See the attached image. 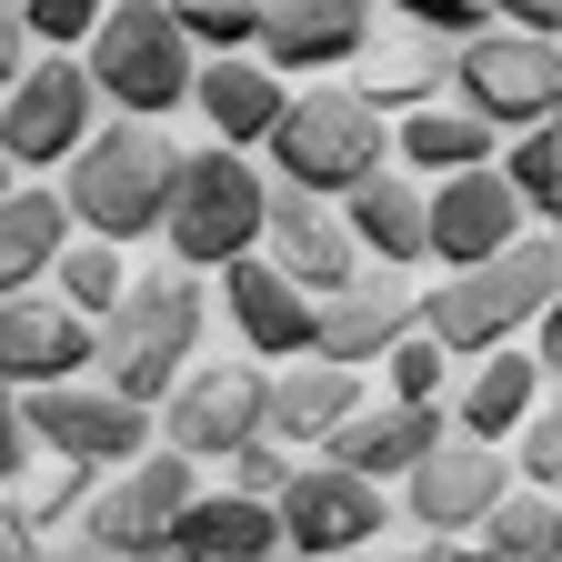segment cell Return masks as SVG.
<instances>
[{"label": "cell", "instance_id": "1", "mask_svg": "<svg viewBox=\"0 0 562 562\" xmlns=\"http://www.w3.org/2000/svg\"><path fill=\"white\" fill-rule=\"evenodd\" d=\"M171 191H181V151L161 140V121H101L81 140V161H60V201L91 241H161L171 222Z\"/></svg>", "mask_w": 562, "mask_h": 562}, {"label": "cell", "instance_id": "2", "mask_svg": "<svg viewBox=\"0 0 562 562\" xmlns=\"http://www.w3.org/2000/svg\"><path fill=\"white\" fill-rule=\"evenodd\" d=\"M552 281H562V241H552V232H522L513 251H492V261H472V271H442L432 302H422V331L482 362V351H503L513 331L542 322Z\"/></svg>", "mask_w": 562, "mask_h": 562}, {"label": "cell", "instance_id": "3", "mask_svg": "<svg viewBox=\"0 0 562 562\" xmlns=\"http://www.w3.org/2000/svg\"><path fill=\"white\" fill-rule=\"evenodd\" d=\"M81 70H91L101 111H121V121H161V111L191 101L201 50H191V31H181L171 0H111V21L81 41Z\"/></svg>", "mask_w": 562, "mask_h": 562}, {"label": "cell", "instance_id": "4", "mask_svg": "<svg viewBox=\"0 0 562 562\" xmlns=\"http://www.w3.org/2000/svg\"><path fill=\"white\" fill-rule=\"evenodd\" d=\"M191 362H201V271L171 261V271H151V281H131L121 312L101 322V382L161 412V392H171Z\"/></svg>", "mask_w": 562, "mask_h": 562}, {"label": "cell", "instance_id": "5", "mask_svg": "<svg viewBox=\"0 0 562 562\" xmlns=\"http://www.w3.org/2000/svg\"><path fill=\"white\" fill-rule=\"evenodd\" d=\"M261 222H271V181L241 161V151H181V191H171V222H161V251L181 271H232L261 251Z\"/></svg>", "mask_w": 562, "mask_h": 562}, {"label": "cell", "instance_id": "6", "mask_svg": "<svg viewBox=\"0 0 562 562\" xmlns=\"http://www.w3.org/2000/svg\"><path fill=\"white\" fill-rule=\"evenodd\" d=\"M372 171H392V121L362 91H292V111H281V131H271V181L351 201Z\"/></svg>", "mask_w": 562, "mask_h": 562}, {"label": "cell", "instance_id": "7", "mask_svg": "<svg viewBox=\"0 0 562 562\" xmlns=\"http://www.w3.org/2000/svg\"><path fill=\"white\" fill-rule=\"evenodd\" d=\"M452 101L482 111L503 140H513V131H542V121H562V50L492 21V31H472V41H452Z\"/></svg>", "mask_w": 562, "mask_h": 562}, {"label": "cell", "instance_id": "8", "mask_svg": "<svg viewBox=\"0 0 562 562\" xmlns=\"http://www.w3.org/2000/svg\"><path fill=\"white\" fill-rule=\"evenodd\" d=\"M271 432V372L261 362H191L161 392V442L191 462H232Z\"/></svg>", "mask_w": 562, "mask_h": 562}, {"label": "cell", "instance_id": "9", "mask_svg": "<svg viewBox=\"0 0 562 562\" xmlns=\"http://www.w3.org/2000/svg\"><path fill=\"white\" fill-rule=\"evenodd\" d=\"M21 422H31V442L41 452H70V462H91V472H121L161 442V412L151 402H131L111 382H50V392H21Z\"/></svg>", "mask_w": 562, "mask_h": 562}, {"label": "cell", "instance_id": "10", "mask_svg": "<svg viewBox=\"0 0 562 562\" xmlns=\"http://www.w3.org/2000/svg\"><path fill=\"white\" fill-rule=\"evenodd\" d=\"M101 131V91L70 50H41L11 91H0V151L21 171H50V161H81V140Z\"/></svg>", "mask_w": 562, "mask_h": 562}, {"label": "cell", "instance_id": "11", "mask_svg": "<svg viewBox=\"0 0 562 562\" xmlns=\"http://www.w3.org/2000/svg\"><path fill=\"white\" fill-rule=\"evenodd\" d=\"M191 503H201V462H191V452H171V442H151L140 462L101 472L91 513H81V542H91V552H140V542H171V532L191 522Z\"/></svg>", "mask_w": 562, "mask_h": 562}, {"label": "cell", "instance_id": "12", "mask_svg": "<svg viewBox=\"0 0 562 562\" xmlns=\"http://www.w3.org/2000/svg\"><path fill=\"white\" fill-rule=\"evenodd\" d=\"M513 482H522V472H513V452H503V442L442 432L432 452H422V462L402 472V513H412V532L462 542V532H482V522H492V503H503Z\"/></svg>", "mask_w": 562, "mask_h": 562}, {"label": "cell", "instance_id": "13", "mask_svg": "<svg viewBox=\"0 0 562 562\" xmlns=\"http://www.w3.org/2000/svg\"><path fill=\"white\" fill-rule=\"evenodd\" d=\"M392 522V492L341 472V462H302L292 492H281V542L312 552V562H341V552H372Z\"/></svg>", "mask_w": 562, "mask_h": 562}, {"label": "cell", "instance_id": "14", "mask_svg": "<svg viewBox=\"0 0 562 562\" xmlns=\"http://www.w3.org/2000/svg\"><path fill=\"white\" fill-rule=\"evenodd\" d=\"M101 372V322L70 312L60 292H11L0 302V382L11 392H50V382H81Z\"/></svg>", "mask_w": 562, "mask_h": 562}, {"label": "cell", "instance_id": "15", "mask_svg": "<svg viewBox=\"0 0 562 562\" xmlns=\"http://www.w3.org/2000/svg\"><path fill=\"white\" fill-rule=\"evenodd\" d=\"M422 331V292H412V271H392V261H362V271H351L341 281V292L322 302V362H351V372H362V362H392V351Z\"/></svg>", "mask_w": 562, "mask_h": 562}, {"label": "cell", "instance_id": "16", "mask_svg": "<svg viewBox=\"0 0 562 562\" xmlns=\"http://www.w3.org/2000/svg\"><path fill=\"white\" fill-rule=\"evenodd\" d=\"M222 322L241 331V351H251V362H271V372L302 362V351L322 341V302H312L271 251H251V261L222 271Z\"/></svg>", "mask_w": 562, "mask_h": 562}, {"label": "cell", "instance_id": "17", "mask_svg": "<svg viewBox=\"0 0 562 562\" xmlns=\"http://www.w3.org/2000/svg\"><path fill=\"white\" fill-rule=\"evenodd\" d=\"M261 251L302 281L312 302H331L351 271H362V241H351V211L302 191V181H271V222H261Z\"/></svg>", "mask_w": 562, "mask_h": 562}, {"label": "cell", "instance_id": "18", "mask_svg": "<svg viewBox=\"0 0 562 562\" xmlns=\"http://www.w3.org/2000/svg\"><path fill=\"white\" fill-rule=\"evenodd\" d=\"M522 232H532V201L503 181V161L432 181V261H442V271H472V261H492V251H513Z\"/></svg>", "mask_w": 562, "mask_h": 562}, {"label": "cell", "instance_id": "19", "mask_svg": "<svg viewBox=\"0 0 562 562\" xmlns=\"http://www.w3.org/2000/svg\"><path fill=\"white\" fill-rule=\"evenodd\" d=\"M191 101H201V121H211L222 151H271L281 111H292V70H271L261 50H222V60H201Z\"/></svg>", "mask_w": 562, "mask_h": 562}, {"label": "cell", "instance_id": "20", "mask_svg": "<svg viewBox=\"0 0 562 562\" xmlns=\"http://www.w3.org/2000/svg\"><path fill=\"white\" fill-rule=\"evenodd\" d=\"M372 50V0H261V60L312 81V70H351Z\"/></svg>", "mask_w": 562, "mask_h": 562}, {"label": "cell", "instance_id": "21", "mask_svg": "<svg viewBox=\"0 0 562 562\" xmlns=\"http://www.w3.org/2000/svg\"><path fill=\"white\" fill-rule=\"evenodd\" d=\"M442 412H452V402H392V392H382V402H362V412L331 432V462H341V472H362V482H402L422 452L452 432Z\"/></svg>", "mask_w": 562, "mask_h": 562}, {"label": "cell", "instance_id": "22", "mask_svg": "<svg viewBox=\"0 0 562 562\" xmlns=\"http://www.w3.org/2000/svg\"><path fill=\"white\" fill-rule=\"evenodd\" d=\"M362 412V372L351 362H322V351H302V362L271 372V442L292 452H331V432Z\"/></svg>", "mask_w": 562, "mask_h": 562}, {"label": "cell", "instance_id": "23", "mask_svg": "<svg viewBox=\"0 0 562 562\" xmlns=\"http://www.w3.org/2000/svg\"><path fill=\"white\" fill-rule=\"evenodd\" d=\"M552 392V372H542V351H482L472 362V382L452 392V432H472V442H513L522 422H532V402Z\"/></svg>", "mask_w": 562, "mask_h": 562}, {"label": "cell", "instance_id": "24", "mask_svg": "<svg viewBox=\"0 0 562 562\" xmlns=\"http://www.w3.org/2000/svg\"><path fill=\"white\" fill-rule=\"evenodd\" d=\"M341 211H351V241H362L372 261H392V271L432 261V181H412V171H372Z\"/></svg>", "mask_w": 562, "mask_h": 562}, {"label": "cell", "instance_id": "25", "mask_svg": "<svg viewBox=\"0 0 562 562\" xmlns=\"http://www.w3.org/2000/svg\"><path fill=\"white\" fill-rule=\"evenodd\" d=\"M392 161H402L412 181H452V171L503 161V131H492L482 111H462V101H432V111L392 121Z\"/></svg>", "mask_w": 562, "mask_h": 562}, {"label": "cell", "instance_id": "26", "mask_svg": "<svg viewBox=\"0 0 562 562\" xmlns=\"http://www.w3.org/2000/svg\"><path fill=\"white\" fill-rule=\"evenodd\" d=\"M70 232H81V222H70V201L41 191V181L0 201V302H11V292H41V271L70 251Z\"/></svg>", "mask_w": 562, "mask_h": 562}, {"label": "cell", "instance_id": "27", "mask_svg": "<svg viewBox=\"0 0 562 562\" xmlns=\"http://www.w3.org/2000/svg\"><path fill=\"white\" fill-rule=\"evenodd\" d=\"M191 552L201 562H271L281 552V503H271V492H201V503H191Z\"/></svg>", "mask_w": 562, "mask_h": 562}, {"label": "cell", "instance_id": "28", "mask_svg": "<svg viewBox=\"0 0 562 562\" xmlns=\"http://www.w3.org/2000/svg\"><path fill=\"white\" fill-rule=\"evenodd\" d=\"M452 41H422V50H362V60H351V70H362V81H351V91H362L382 121H412V111H432L442 91H452V60H442Z\"/></svg>", "mask_w": 562, "mask_h": 562}, {"label": "cell", "instance_id": "29", "mask_svg": "<svg viewBox=\"0 0 562 562\" xmlns=\"http://www.w3.org/2000/svg\"><path fill=\"white\" fill-rule=\"evenodd\" d=\"M562 542H552V492H532V482H513L503 503H492V522L472 532V562H552Z\"/></svg>", "mask_w": 562, "mask_h": 562}, {"label": "cell", "instance_id": "30", "mask_svg": "<svg viewBox=\"0 0 562 562\" xmlns=\"http://www.w3.org/2000/svg\"><path fill=\"white\" fill-rule=\"evenodd\" d=\"M50 292H60L70 312L111 322V312H121V292H131V261H121V241H70V251L50 261Z\"/></svg>", "mask_w": 562, "mask_h": 562}, {"label": "cell", "instance_id": "31", "mask_svg": "<svg viewBox=\"0 0 562 562\" xmlns=\"http://www.w3.org/2000/svg\"><path fill=\"white\" fill-rule=\"evenodd\" d=\"M91 492H101V472H91V462L41 452V472L21 482V522H31V532H60V522H81V513H91Z\"/></svg>", "mask_w": 562, "mask_h": 562}, {"label": "cell", "instance_id": "32", "mask_svg": "<svg viewBox=\"0 0 562 562\" xmlns=\"http://www.w3.org/2000/svg\"><path fill=\"white\" fill-rule=\"evenodd\" d=\"M503 181L532 201V222H542V201L562 191V121H542V131H513V140H503Z\"/></svg>", "mask_w": 562, "mask_h": 562}, {"label": "cell", "instance_id": "33", "mask_svg": "<svg viewBox=\"0 0 562 562\" xmlns=\"http://www.w3.org/2000/svg\"><path fill=\"white\" fill-rule=\"evenodd\" d=\"M181 11V31H191V50H261V0H171Z\"/></svg>", "mask_w": 562, "mask_h": 562}, {"label": "cell", "instance_id": "34", "mask_svg": "<svg viewBox=\"0 0 562 562\" xmlns=\"http://www.w3.org/2000/svg\"><path fill=\"white\" fill-rule=\"evenodd\" d=\"M392 402H452V341H432V331H412L402 351H392Z\"/></svg>", "mask_w": 562, "mask_h": 562}, {"label": "cell", "instance_id": "35", "mask_svg": "<svg viewBox=\"0 0 562 562\" xmlns=\"http://www.w3.org/2000/svg\"><path fill=\"white\" fill-rule=\"evenodd\" d=\"M21 21H31L41 50H81V41L111 21V0H21Z\"/></svg>", "mask_w": 562, "mask_h": 562}, {"label": "cell", "instance_id": "36", "mask_svg": "<svg viewBox=\"0 0 562 562\" xmlns=\"http://www.w3.org/2000/svg\"><path fill=\"white\" fill-rule=\"evenodd\" d=\"M513 472H522V482H562V392H542L532 422L513 432Z\"/></svg>", "mask_w": 562, "mask_h": 562}, {"label": "cell", "instance_id": "37", "mask_svg": "<svg viewBox=\"0 0 562 562\" xmlns=\"http://www.w3.org/2000/svg\"><path fill=\"white\" fill-rule=\"evenodd\" d=\"M382 11H402L422 41H472V31H492V0H382Z\"/></svg>", "mask_w": 562, "mask_h": 562}, {"label": "cell", "instance_id": "38", "mask_svg": "<svg viewBox=\"0 0 562 562\" xmlns=\"http://www.w3.org/2000/svg\"><path fill=\"white\" fill-rule=\"evenodd\" d=\"M292 472H302L292 442H271V432H261L251 452H232V492H271V503H281V492H292Z\"/></svg>", "mask_w": 562, "mask_h": 562}, {"label": "cell", "instance_id": "39", "mask_svg": "<svg viewBox=\"0 0 562 562\" xmlns=\"http://www.w3.org/2000/svg\"><path fill=\"white\" fill-rule=\"evenodd\" d=\"M503 31H532V41H562V0H492Z\"/></svg>", "mask_w": 562, "mask_h": 562}, {"label": "cell", "instance_id": "40", "mask_svg": "<svg viewBox=\"0 0 562 562\" xmlns=\"http://www.w3.org/2000/svg\"><path fill=\"white\" fill-rule=\"evenodd\" d=\"M31 70V21H21V0H0V91H11Z\"/></svg>", "mask_w": 562, "mask_h": 562}, {"label": "cell", "instance_id": "41", "mask_svg": "<svg viewBox=\"0 0 562 562\" xmlns=\"http://www.w3.org/2000/svg\"><path fill=\"white\" fill-rule=\"evenodd\" d=\"M21 452H31V422H21V392L0 382V482H21Z\"/></svg>", "mask_w": 562, "mask_h": 562}, {"label": "cell", "instance_id": "42", "mask_svg": "<svg viewBox=\"0 0 562 562\" xmlns=\"http://www.w3.org/2000/svg\"><path fill=\"white\" fill-rule=\"evenodd\" d=\"M362 562H472V542H432V532H422V542H402V552H362Z\"/></svg>", "mask_w": 562, "mask_h": 562}, {"label": "cell", "instance_id": "43", "mask_svg": "<svg viewBox=\"0 0 562 562\" xmlns=\"http://www.w3.org/2000/svg\"><path fill=\"white\" fill-rule=\"evenodd\" d=\"M41 552V532L21 522V503H0V562H31Z\"/></svg>", "mask_w": 562, "mask_h": 562}, {"label": "cell", "instance_id": "44", "mask_svg": "<svg viewBox=\"0 0 562 562\" xmlns=\"http://www.w3.org/2000/svg\"><path fill=\"white\" fill-rule=\"evenodd\" d=\"M532 341H542V362H562V281H552V302H542V322H532Z\"/></svg>", "mask_w": 562, "mask_h": 562}, {"label": "cell", "instance_id": "45", "mask_svg": "<svg viewBox=\"0 0 562 562\" xmlns=\"http://www.w3.org/2000/svg\"><path fill=\"white\" fill-rule=\"evenodd\" d=\"M111 562H201V552H191V532H171V542H140V552H111Z\"/></svg>", "mask_w": 562, "mask_h": 562}, {"label": "cell", "instance_id": "46", "mask_svg": "<svg viewBox=\"0 0 562 562\" xmlns=\"http://www.w3.org/2000/svg\"><path fill=\"white\" fill-rule=\"evenodd\" d=\"M31 562H111V552H91V542H41Z\"/></svg>", "mask_w": 562, "mask_h": 562}, {"label": "cell", "instance_id": "47", "mask_svg": "<svg viewBox=\"0 0 562 562\" xmlns=\"http://www.w3.org/2000/svg\"><path fill=\"white\" fill-rule=\"evenodd\" d=\"M532 232H552V241H562V191H552V201H542V222H532Z\"/></svg>", "mask_w": 562, "mask_h": 562}, {"label": "cell", "instance_id": "48", "mask_svg": "<svg viewBox=\"0 0 562 562\" xmlns=\"http://www.w3.org/2000/svg\"><path fill=\"white\" fill-rule=\"evenodd\" d=\"M11 191H21V161H11V151H0V201H11Z\"/></svg>", "mask_w": 562, "mask_h": 562}, {"label": "cell", "instance_id": "49", "mask_svg": "<svg viewBox=\"0 0 562 562\" xmlns=\"http://www.w3.org/2000/svg\"><path fill=\"white\" fill-rule=\"evenodd\" d=\"M552 542H562V482H552Z\"/></svg>", "mask_w": 562, "mask_h": 562}, {"label": "cell", "instance_id": "50", "mask_svg": "<svg viewBox=\"0 0 562 562\" xmlns=\"http://www.w3.org/2000/svg\"><path fill=\"white\" fill-rule=\"evenodd\" d=\"M271 562H312V552H292V542H281V552H271Z\"/></svg>", "mask_w": 562, "mask_h": 562}, {"label": "cell", "instance_id": "51", "mask_svg": "<svg viewBox=\"0 0 562 562\" xmlns=\"http://www.w3.org/2000/svg\"><path fill=\"white\" fill-rule=\"evenodd\" d=\"M552 562H562V552H552Z\"/></svg>", "mask_w": 562, "mask_h": 562}, {"label": "cell", "instance_id": "52", "mask_svg": "<svg viewBox=\"0 0 562 562\" xmlns=\"http://www.w3.org/2000/svg\"><path fill=\"white\" fill-rule=\"evenodd\" d=\"M552 50H562V41H552Z\"/></svg>", "mask_w": 562, "mask_h": 562}]
</instances>
